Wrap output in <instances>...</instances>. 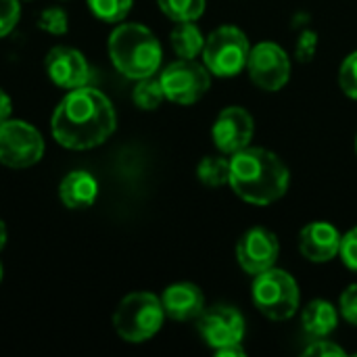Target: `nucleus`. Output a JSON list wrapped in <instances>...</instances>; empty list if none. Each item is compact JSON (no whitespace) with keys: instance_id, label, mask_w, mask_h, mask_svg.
<instances>
[{"instance_id":"obj_13","label":"nucleus","mask_w":357,"mask_h":357,"mask_svg":"<svg viewBox=\"0 0 357 357\" xmlns=\"http://www.w3.org/2000/svg\"><path fill=\"white\" fill-rule=\"evenodd\" d=\"M46 73L48 77L65 90H73V88H82L88 86L90 77H92V69L90 63L86 61V56L71 48V46H54L48 50L46 54Z\"/></svg>"},{"instance_id":"obj_15","label":"nucleus","mask_w":357,"mask_h":357,"mask_svg":"<svg viewBox=\"0 0 357 357\" xmlns=\"http://www.w3.org/2000/svg\"><path fill=\"white\" fill-rule=\"evenodd\" d=\"M161 305L165 310V316L176 322H188L201 316L205 310V297L203 291L192 282H178L163 291Z\"/></svg>"},{"instance_id":"obj_17","label":"nucleus","mask_w":357,"mask_h":357,"mask_svg":"<svg viewBox=\"0 0 357 357\" xmlns=\"http://www.w3.org/2000/svg\"><path fill=\"white\" fill-rule=\"evenodd\" d=\"M301 324L314 339H326L339 324V310L324 299H314L301 314Z\"/></svg>"},{"instance_id":"obj_20","label":"nucleus","mask_w":357,"mask_h":357,"mask_svg":"<svg viewBox=\"0 0 357 357\" xmlns=\"http://www.w3.org/2000/svg\"><path fill=\"white\" fill-rule=\"evenodd\" d=\"M134 105L142 111H155L161 107V102L165 100V92H163V86H161V79L159 77H142L138 79L136 88H134Z\"/></svg>"},{"instance_id":"obj_26","label":"nucleus","mask_w":357,"mask_h":357,"mask_svg":"<svg viewBox=\"0 0 357 357\" xmlns=\"http://www.w3.org/2000/svg\"><path fill=\"white\" fill-rule=\"evenodd\" d=\"M341 259L349 270L357 272V226L341 238Z\"/></svg>"},{"instance_id":"obj_33","label":"nucleus","mask_w":357,"mask_h":357,"mask_svg":"<svg viewBox=\"0 0 357 357\" xmlns=\"http://www.w3.org/2000/svg\"><path fill=\"white\" fill-rule=\"evenodd\" d=\"M0 280H2V266H0Z\"/></svg>"},{"instance_id":"obj_32","label":"nucleus","mask_w":357,"mask_h":357,"mask_svg":"<svg viewBox=\"0 0 357 357\" xmlns=\"http://www.w3.org/2000/svg\"><path fill=\"white\" fill-rule=\"evenodd\" d=\"M4 245H6V226H4V222L0 220V251L4 249Z\"/></svg>"},{"instance_id":"obj_30","label":"nucleus","mask_w":357,"mask_h":357,"mask_svg":"<svg viewBox=\"0 0 357 357\" xmlns=\"http://www.w3.org/2000/svg\"><path fill=\"white\" fill-rule=\"evenodd\" d=\"M10 111H13V102L8 98V94L0 88V123L10 119Z\"/></svg>"},{"instance_id":"obj_16","label":"nucleus","mask_w":357,"mask_h":357,"mask_svg":"<svg viewBox=\"0 0 357 357\" xmlns=\"http://www.w3.org/2000/svg\"><path fill=\"white\" fill-rule=\"evenodd\" d=\"M98 197V182L88 172H71L59 184V199L69 209L92 207Z\"/></svg>"},{"instance_id":"obj_5","label":"nucleus","mask_w":357,"mask_h":357,"mask_svg":"<svg viewBox=\"0 0 357 357\" xmlns=\"http://www.w3.org/2000/svg\"><path fill=\"white\" fill-rule=\"evenodd\" d=\"M251 295H253L255 307L266 318L278 320V322L289 320L297 312L299 301H301L297 280L289 272L276 266L255 276Z\"/></svg>"},{"instance_id":"obj_22","label":"nucleus","mask_w":357,"mask_h":357,"mask_svg":"<svg viewBox=\"0 0 357 357\" xmlns=\"http://www.w3.org/2000/svg\"><path fill=\"white\" fill-rule=\"evenodd\" d=\"M134 0H88L92 15L105 23H117L126 19Z\"/></svg>"},{"instance_id":"obj_9","label":"nucleus","mask_w":357,"mask_h":357,"mask_svg":"<svg viewBox=\"0 0 357 357\" xmlns=\"http://www.w3.org/2000/svg\"><path fill=\"white\" fill-rule=\"evenodd\" d=\"M247 69L255 86L266 92H278L291 77V59L282 46L274 42H259L249 52Z\"/></svg>"},{"instance_id":"obj_8","label":"nucleus","mask_w":357,"mask_h":357,"mask_svg":"<svg viewBox=\"0 0 357 357\" xmlns=\"http://www.w3.org/2000/svg\"><path fill=\"white\" fill-rule=\"evenodd\" d=\"M44 155L42 134L21 119H6L0 123V163L23 169L36 165Z\"/></svg>"},{"instance_id":"obj_34","label":"nucleus","mask_w":357,"mask_h":357,"mask_svg":"<svg viewBox=\"0 0 357 357\" xmlns=\"http://www.w3.org/2000/svg\"><path fill=\"white\" fill-rule=\"evenodd\" d=\"M356 153H357V134H356Z\"/></svg>"},{"instance_id":"obj_23","label":"nucleus","mask_w":357,"mask_h":357,"mask_svg":"<svg viewBox=\"0 0 357 357\" xmlns=\"http://www.w3.org/2000/svg\"><path fill=\"white\" fill-rule=\"evenodd\" d=\"M38 27L52 33V36H63L69 27V19H67V13L61 8V6H50V8H44L38 17Z\"/></svg>"},{"instance_id":"obj_7","label":"nucleus","mask_w":357,"mask_h":357,"mask_svg":"<svg viewBox=\"0 0 357 357\" xmlns=\"http://www.w3.org/2000/svg\"><path fill=\"white\" fill-rule=\"evenodd\" d=\"M159 79L165 98L176 105H195L211 86L209 69L195 59H178L161 71Z\"/></svg>"},{"instance_id":"obj_4","label":"nucleus","mask_w":357,"mask_h":357,"mask_svg":"<svg viewBox=\"0 0 357 357\" xmlns=\"http://www.w3.org/2000/svg\"><path fill=\"white\" fill-rule=\"evenodd\" d=\"M165 310L153 293H132L121 299L113 314L115 333L128 343H144L163 326Z\"/></svg>"},{"instance_id":"obj_10","label":"nucleus","mask_w":357,"mask_h":357,"mask_svg":"<svg viewBox=\"0 0 357 357\" xmlns=\"http://www.w3.org/2000/svg\"><path fill=\"white\" fill-rule=\"evenodd\" d=\"M197 328L201 339L215 351L230 345H243L245 339V318L232 305H213L203 310L197 318Z\"/></svg>"},{"instance_id":"obj_18","label":"nucleus","mask_w":357,"mask_h":357,"mask_svg":"<svg viewBox=\"0 0 357 357\" xmlns=\"http://www.w3.org/2000/svg\"><path fill=\"white\" fill-rule=\"evenodd\" d=\"M172 48L180 59H195L203 52L205 38L201 29L195 25V21H178L176 27L169 33Z\"/></svg>"},{"instance_id":"obj_21","label":"nucleus","mask_w":357,"mask_h":357,"mask_svg":"<svg viewBox=\"0 0 357 357\" xmlns=\"http://www.w3.org/2000/svg\"><path fill=\"white\" fill-rule=\"evenodd\" d=\"M159 8L172 21H197L205 13V0H157Z\"/></svg>"},{"instance_id":"obj_6","label":"nucleus","mask_w":357,"mask_h":357,"mask_svg":"<svg viewBox=\"0 0 357 357\" xmlns=\"http://www.w3.org/2000/svg\"><path fill=\"white\" fill-rule=\"evenodd\" d=\"M249 52L251 44L247 33L241 27L222 25L207 36L201 56L209 73L218 77H234L247 67Z\"/></svg>"},{"instance_id":"obj_11","label":"nucleus","mask_w":357,"mask_h":357,"mask_svg":"<svg viewBox=\"0 0 357 357\" xmlns=\"http://www.w3.org/2000/svg\"><path fill=\"white\" fill-rule=\"evenodd\" d=\"M278 255H280L278 236L264 226H255V228L247 230L236 245L238 266L251 276H257V274L274 268Z\"/></svg>"},{"instance_id":"obj_24","label":"nucleus","mask_w":357,"mask_h":357,"mask_svg":"<svg viewBox=\"0 0 357 357\" xmlns=\"http://www.w3.org/2000/svg\"><path fill=\"white\" fill-rule=\"evenodd\" d=\"M339 86L349 98L357 100V50L343 61L339 69Z\"/></svg>"},{"instance_id":"obj_25","label":"nucleus","mask_w":357,"mask_h":357,"mask_svg":"<svg viewBox=\"0 0 357 357\" xmlns=\"http://www.w3.org/2000/svg\"><path fill=\"white\" fill-rule=\"evenodd\" d=\"M21 17L19 0H0V38L10 33Z\"/></svg>"},{"instance_id":"obj_27","label":"nucleus","mask_w":357,"mask_h":357,"mask_svg":"<svg viewBox=\"0 0 357 357\" xmlns=\"http://www.w3.org/2000/svg\"><path fill=\"white\" fill-rule=\"evenodd\" d=\"M339 310H341V316L349 322L357 326V282L347 287L339 299Z\"/></svg>"},{"instance_id":"obj_19","label":"nucleus","mask_w":357,"mask_h":357,"mask_svg":"<svg viewBox=\"0 0 357 357\" xmlns=\"http://www.w3.org/2000/svg\"><path fill=\"white\" fill-rule=\"evenodd\" d=\"M197 176L205 186L218 188L222 184H228L230 178V159L222 157V155H209L203 157L199 167H197Z\"/></svg>"},{"instance_id":"obj_14","label":"nucleus","mask_w":357,"mask_h":357,"mask_svg":"<svg viewBox=\"0 0 357 357\" xmlns=\"http://www.w3.org/2000/svg\"><path fill=\"white\" fill-rule=\"evenodd\" d=\"M341 232L331 222H312L299 232V251L314 264H324L341 253Z\"/></svg>"},{"instance_id":"obj_12","label":"nucleus","mask_w":357,"mask_h":357,"mask_svg":"<svg viewBox=\"0 0 357 357\" xmlns=\"http://www.w3.org/2000/svg\"><path fill=\"white\" fill-rule=\"evenodd\" d=\"M255 132L253 117L243 107H228L224 109L218 119L213 121L211 136L222 155H234L241 149L251 144Z\"/></svg>"},{"instance_id":"obj_3","label":"nucleus","mask_w":357,"mask_h":357,"mask_svg":"<svg viewBox=\"0 0 357 357\" xmlns=\"http://www.w3.org/2000/svg\"><path fill=\"white\" fill-rule=\"evenodd\" d=\"M109 56L119 73L130 79H142L161 67V44L157 36L140 23H121L109 36Z\"/></svg>"},{"instance_id":"obj_31","label":"nucleus","mask_w":357,"mask_h":357,"mask_svg":"<svg viewBox=\"0 0 357 357\" xmlns=\"http://www.w3.org/2000/svg\"><path fill=\"white\" fill-rule=\"evenodd\" d=\"M218 356L220 357H243L245 356V349H243V345H230V347H224V349H220L218 351Z\"/></svg>"},{"instance_id":"obj_29","label":"nucleus","mask_w":357,"mask_h":357,"mask_svg":"<svg viewBox=\"0 0 357 357\" xmlns=\"http://www.w3.org/2000/svg\"><path fill=\"white\" fill-rule=\"evenodd\" d=\"M316 52V33L314 31H305L299 40V48H297V54L301 61H310Z\"/></svg>"},{"instance_id":"obj_1","label":"nucleus","mask_w":357,"mask_h":357,"mask_svg":"<svg viewBox=\"0 0 357 357\" xmlns=\"http://www.w3.org/2000/svg\"><path fill=\"white\" fill-rule=\"evenodd\" d=\"M54 140L71 151H86L102 144L117 126L111 100L96 88H73L52 113Z\"/></svg>"},{"instance_id":"obj_2","label":"nucleus","mask_w":357,"mask_h":357,"mask_svg":"<svg viewBox=\"0 0 357 357\" xmlns=\"http://www.w3.org/2000/svg\"><path fill=\"white\" fill-rule=\"evenodd\" d=\"M291 172L280 157L261 146H245L230 155L228 184L251 205H270L289 190Z\"/></svg>"},{"instance_id":"obj_28","label":"nucleus","mask_w":357,"mask_h":357,"mask_svg":"<svg viewBox=\"0 0 357 357\" xmlns=\"http://www.w3.org/2000/svg\"><path fill=\"white\" fill-rule=\"evenodd\" d=\"M303 356H318V357H343L347 356L345 354V349L341 347V345H337V343H333V341H324V339H316L312 345H307L305 347V351H303Z\"/></svg>"}]
</instances>
